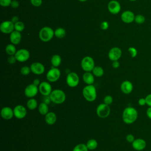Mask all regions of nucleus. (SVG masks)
Returning a JSON list of instances; mask_svg holds the SVG:
<instances>
[{
	"mask_svg": "<svg viewBox=\"0 0 151 151\" xmlns=\"http://www.w3.org/2000/svg\"><path fill=\"white\" fill-rule=\"evenodd\" d=\"M12 0H0V5L3 7H7L11 5Z\"/></svg>",
	"mask_w": 151,
	"mask_h": 151,
	"instance_id": "e433bc0d",
	"label": "nucleus"
},
{
	"mask_svg": "<svg viewBox=\"0 0 151 151\" xmlns=\"http://www.w3.org/2000/svg\"><path fill=\"white\" fill-rule=\"evenodd\" d=\"M113 99L112 96L110 95H107L103 99V103L107 105L111 104L113 103Z\"/></svg>",
	"mask_w": 151,
	"mask_h": 151,
	"instance_id": "c9c22d12",
	"label": "nucleus"
},
{
	"mask_svg": "<svg viewBox=\"0 0 151 151\" xmlns=\"http://www.w3.org/2000/svg\"><path fill=\"white\" fill-rule=\"evenodd\" d=\"M31 72V70L30 67H28L27 65L22 67L20 70V73L23 76H28V74H29Z\"/></svg>",
	"mask_w": 151,
	"mask_h": 151,
	"instance_id": "72a5a7b5",
	"label": "nucleus"
},
{
	"mask_svg": "<svg viewBox=\"0 0 151 151\" xmlns=\"http://www.w3.org/2000/svg\"><path fill=\"white\" fill-rule=\"evenodd\" d=\"M109 27V22L106 21H103L101 24H100V27L101 28L103 29V30H106L108 29Z\"/></svg>",
	"mask_w": 151,
	"mask_h": 151,
	"instance_id": "a19ab883",
	"label": "nucleus"
},
{
	"mask_svg": "<svg viewBox=\"0 0 151 151\" xmlns=\"http://www.w3.org/2000/svg\"><path fill=\"white\" fill-rule=\"evenodd\" d=\"M38 92H39L38 87L33 83L28 84L25 87L24 89V94L29 99L34 98L35 96H37Z\"/></svg>",
	"mask_w": 151,
	"mask_h": 151,
	"instance_id": "9d476101",
	"label": "nucleus"
},
{
	"mask_svg": "<svg viewBox=\"0 0 151 151\" xmlns=\"http://www.w3.org/2000/svg\"><path fill=\"white\" fill-rule=\"evenodd\" d=\"M129 1H136L137 0H129Z\"/></svg>",
	"mask_w": 151,
	"mask_h": 151,
	"instance_id": "603ef678",
	"label": "nucleus"
},
{
	"mask_svg": "<svg viewBox=\"0 0 151 151\" xmlns=\"http://www.w3.org/2000/svg\"><path fill=\"white\" fill-rule=\"evenodd\" d=\"M61 63V57L58 54H54L51 58V64L52 67H58Z\"/></svg>",
	"mask_w": 151,
	"mask_h": 151,
	"instance_id": "b1692460",
	"label": "nucleus"
},
{
	"mask_svg": "<svg viewBox=\"0 0 151 151\" xmlns=\"http://www.w3.org/2000/svg\"><path fill=\"white\" fill-rule=\"evenodd\" d=\"M57 117L56 114L52 111H49L45 115L44 120L45 123L48 125H53L57 122Z\"/></svg>",
	"mask_w": 151,
	"mask_h": 151,
	"instance_id": "4be33fe9",
	"label": "nucleus"
},
{
	"mask_svg": "<svg viewBox=\"0 0 151 151\" xmlns=\"http://www.w3.org/2000/svg\"><path fill=\"white\" fill-rule=\"evenodd\" d=\"M120 90L123 93L129 94L132 92L133 90V85L132 83L129 80L123 81L120 84Z\"/></svg>",
	"mask_w": 151,
	"mask_h": 151,
	"instance_id": "a211bd4d",
	"label": "nucleus"
},
{
	"mask_svg": "<svg viewBox=\"0 0 151 151\" xmlns=\"http://www.w3.org/2000/svg\"><path fill=\"white\" fill-rule=\"evenodd\" d=\"M1 116L5 120L11 119L14 116L13 109L8 106L4 107L1 110Z\"/></svg>",
	"mask_w": 151,
	"mask_h": 151,
	"instance_id": "aec40b11",
	"label": "nucleus"
},
{
	"mask_svg": "<svg viewBox=\"0 0 151 151\" xmlns=\"http://www.w3.org/2000/svg\"><path fill=\"white\" fill-rule=\"evenodd\" d=\"M50 97L51 101L57 104H62L66 100L65 93L64 91L60 89H55L52 90Z\"/></svg>",
	"mask_w": 151,
	"mask_h": 151,
	"instance_id": "7ed1b4c3",
	"label": "nucleus"
},
{
	"mask_svg": "<svg viewBox=\"0 0 151 151\" xmlns=\"http://www.w3.org/2000/svg\"><path fill=\"white\" fill-rule=\"evenodd\" d=\"M30 2L33 6L35 7H38L42 5V0H30Z\"/></svg>",
	"mask_w": 151,
	"mask_h": 151,
	"instance_id": "4c0bfd02",
	"label": "nucleus"
},
{
	"mask_svg": "<svg viewBox=\"0 0 151 151\" xmlns=\"http://www.w3.org/2000/svg\"><path fill=\"white\" fill-rule=\"evenodd\" d=\"M15 45L13 44H9L5 47V51L9 55H14L17 52Z\"/></svg>",
	"mask_w": 151,
	"mask_h": 151,
	"instance_id": "c85d7f7f",
	"label": "nucleus"
},
{
	"mask_svg": "<svg viewBox=\"0 0 151 151\" xmlns=\"http://www.w3.org/2000/svg\"><path fill=\"white\" fill-rule=\"evenodd\" d=\"M84 98L88 101H94L97 98V90L93 84L86 85L82 90Z\"/></svg>",
	"mask_w": 151,
	"mask_h": 151,
	"instance_id": "f03ea898",
	"label": "nucleus"
},
{
	"mask_svg": "<svg viewBox=\"0 0 151 151\" xmlns=\"http://www.w3.org/2000/svg\"><path fill=\"white\" fill-rule=\"evenodd\" d=\"M122 54V50L119 47H114L109 50L108 52V57L112 61H117L120 58Z\"/></svg>",
	"mask_w": 151,
	"mask_h": 151,
	"instance_id": "ddd939ff",
	"label": "nucleus"
},
{
	"mask_svg": "<svg viewBox=\"0 0 151 151\" xmlns=\"http://www.w3.org/2000/svg\"><path fill=\"white\" fill-rule=\"evenodd\" d=\"M15 56L17 61L23 63L27 61L29 58L30 53L28 50L21 48L17 51Z\"/></svg>",
	"mask_w": 151,
	"mask_h": 151,
	"instance_id": "1a4fd4ad",
	"label": "nucleus"
},
{
	"mask_svg": "<svg viewBox=\"0 0 151 151\" xmlns=\"http://www.w3.org/2000/svg\"><path fill=\"white\" fill-rule=\"evenodd\" d=\"M66 35V31L63 28H57L54 31V36H55L57 38L59 39L63 38Z\"/></svg>",
	"mask_w": 151,
	"mask_h": 151,
	"instance_id": "cd10ccee",
	"label": "nucleus"
},
{
	"mask_svg": "<svg viewBox=\"0 0 151 151\" xmlns=\"http://www.w3.org/2000/svg\"><path fill=\"white\" fill-rule=\"evenodd\" d=\"M19 3L17 0H12L11 3V6L13 8H17L19 6Z\"/></svg>",
	"mask_w": 151,
	"mask_h": 151,
	"instance_id": "79ce46f5",
	"label": "nucleus"
},
{
	"mask_svg": "<svg viewBox=\"0 0 151 151\" xmlns=\"http://www.w3.org/2000/svg\"><path fill=\"white\" fill-rule=\"evenodd\" d=\"M61 76V71L58 67H51L46 74V78L48 81L54 83L59 80Z\"/></svg>",
	"mask_w": 151,
	"mask_h": 151,
	"instance_id": "423d86ee",
	"label": "nucleus"
},
{
	"mask_svg": "<svg viewBox=\"0 0 151 151\" xmlns=\"http://www.w3.org/2000/svg\"><path fill=\"white\" fill-rule=\"evenodd\" d=\"M65 80L68 86L74 88L78 85L80 78L78 75L76 73L70 72L67 75Z\"/></svg>",
	"mask_w": 151,
	"mask_h": 151,
	"instance_id": "6e6552de",
	"label": "nucleus"
},
{
	"mask_svg": "<svg viewBox=\"0 0 151 151\" xmlns=\"http://www.w3.org/2000/svg\"><path fill=\"white\" fill-rule=\"evenodd\" d=\"M7 61L9 64H14L16 63V61H17V58L14 55H9V57L7 59Z\"/></svg>",
	"mask_w": 151,
	"mask_h": 151,
	"instance_id": "58836bf2",
	"label": "nucleus"
},
{
	"mask_svg": "<svg viewBox=\"0 0 151 151\" xmlns=\"http://www.w3.org/2000/svg\"><path fill=\"white\" fill-rule=\"evenodd\" d=\"M138 112L137 110L133 107H126L122 113V120L126 124H132L137 120Z\"/></svg>",
	"mask_w": 151,
	"mask_h": 151,
	"instance_id": "f257e3e1",
	"label": "nucleus"
},
{
	"mask_svg": "<svg viewBox=\"0 0 151 151\" xmlns=\"http://www.w3.org/2000/svg\"><path fill=\"white\" fill-rule=\"evenodd\" d=\"M27 107L30 110H33L38 107V102L34 98H30L27 102Z\"/></svg>",
	"mask_w": 151,
	"mask_h": 151,
	"instance_id": "a878e982",
	"label": "nucleus"
},
{
	"mask_svg": "<svg viewBox=\"0 0 151 151\" xmlns=\"http://www.w3.org/2000/svg\"><path fill=\"white\" fill-rule=\"evenodd\" d=\"M133 148L137 151H141L145 149L146 146V141L142 138L135 139V140L132 143Z\"/></svg>",
	"mask_w": 151,
	"mask_h": 151,
	"instance_id": "6ab92c4d",
	"label": "nucleus"
},
{
	"mask_svg": "<svg viewBox=\"0 0 151 151\" xmlns=\"http://www.w3.org/2000/svg\"><path fill=\"white\" fill-rule=\"evenodd\" d=\"M38 110L39 113L43 116H45L49 112V108L48 104L44 102H41L38 107Z\"/></svg>",
	"mask_w": 151,
	"mask_h": 151,
	"instance_id": "393cba45",
	"label": "nucleus"
},
{
	"mask_svg": "<svg viewBox=\"0 0 151 151\" xmlns=\"http://www.w3.org/2000/svg\"><path fill=\"white\" fill-rule=\"evenodd\" d=\"M79 1H80V2H86V1H87V0H78Z\"/></svg>",
	"mask_w": 151,
	"mask_h": 151,
	"instance_id": "3c124183",
	"label": "nucleus"
},
{
	"mask_svg": "<svg viewBox=\"0 0 151 151\" xmlns=\"http://www.w3.org/2000/svg\"><path fill=\"white\" fill-rule=\"evenodd\" d=\"M83 81L87 85L93 84L94 82V76L91 72H85L83 75Z\"/></svg>",
	"mask_w": 151,
	"mask_h": 151,
	"instance_id": "5701e85b",
	"label": "nucleus"
},
{
	"mask_svg": "<svg viewBox=\"0 0 151 151\" xmlns=\"http://www.w3.org/2000/svg\"><path fill=\"white\" fill-rule=\"evenodd\" d=\"M14 24H15L16 22H18L19 21V18L17 16H14L12 17V18H11V20Z\"/></svg>",
	"mask_w": 151,
	"mask_h": 151,
	"instance_id": "09e8293b",
	"label": "nucleus"
},
{
	"mask_svg": "<svg viewBox=\"0 0 151 151\" xmlns=\"http://www.w3.org/2000/svg\"><path fill=\"white\" fill-rule=\"evenodd\" d=\"M134 21L137 24H142L145 21V17L142 14H137L135 15Z\"/></svg>",
	"mask_w": 151,
	"mask_h": 151,
	"instance_id": "473e14b6",
	"label": "nucleus"
},
{
	"mask_svg": "<svg viewBox=\"0 0 151 151\" xmlns=\"http://www.w3.org/2000/svg\"><path fill=\"white\" fill-rule=\"evenodd\" d=\"M107 9L111 14L116 15L120 12L121 10V5L117 1L111 0L108 3Z\"/></svg>",
	"mask_w": 151,
	"mask_h": 151,
	"instance_id": "2eb2a0df",
	"label": "nucleus"
},
{
	"mask_svg": "<svg viewBox=\"0 0 151 151\" xmlns=\"http://www.w3.org/2000/svg\"><path fill=\"white\" fill-rule=\"evenodd\" d=\"M13 110H14V117L18 119H24L26 116L27 113L26 108L21 104H18L15 106L13 109Z\"/></svg>",
	"mask_w": 151,
	"mask_h": 151,
	"instance_id": "4468645a",
	"label": "nucleus"
},
{
	"mask_svg": "<svg viewBox=\"0 0 151 151\" xmlns=\"http://www.w3.org/2000/svg\"><path fill=\"white\" fill-rule=\"evenodd\" d=\"M86 146L88 149V150H95L97 146H98V142L97 141L94 139H89L87 143H86Z\"/></svg>",
	"mask_w": 151,
	"mask_h": 151,
	"instance_id": "bb28decb",
	"label": "nucleus"
},
{
	"mask_svg": "<svg viewBox=\"0 0 151 151\" xmlns=\"http://www.w3.org/2000/svg\"><path fill=\"white\" fill-rule=\"evenodd\" d=\"M126 139L129 143H133V142L135 140L134 136L132 134H128L126 136Z\"/></svg>",
	"mask_w": 151,
	"mask_h": 151,
	"instance_id": "ea45409f",
	"label": "nucleus"
},
{
	"mask_svg": "<svg viewBox=\"0 0 151 151\" xmlns=\"http://www.w3.org/2000/svg\"><path fill=\"white\" fill-rule=\"evenodd\" d=\"M138 104L139 105L141 106H145L146 104V99L145 98H140L138 100Z\"/></svg>",
	"mask_w": 151,
	"mask_h": 151,
	"instance_id": "a18cd8bd",
	"label": "nucleus"
},
{
	"mask_svg": "<svg viewBox=\"0 0 151 151\" xmlns=\"http://www.w3.org/2000/svg\"><path fill=\"white\" fill-rule=\"evenodd\" d=\"M50 101H51V99L50 96H43V99H42V102H44L45 103L48 104Z\"/></svg>",
	"mask_w": 151,
	"mask_h": 151,
	"instance_id": "c03bdc74",
	"label": "nucleus"
},
{
	"mask_svg": "<svg viewBox=\"0 0 151 151\" xmlns=\"http://www.w3.org/2000/svg\"><path fill=\"white\" fill-rule=\"evenodd\" d=\"M128 52H129L131 57H132V58L136 57L137 55V50H136V48H134L133 47H130L128 48Z\"/></svg>",
	"mask_w": 151,
	"mask_h": 151,
	"instance_id": "f704fd0d",
	"label": "nucleus"
},
{
	"mask_svg": "<svg viewBox=\"0 0 151 151\" xmlns=\"http://www.w3.org/2000/svg\"><path fill=\"white\" fill-rule=\"evenodd\" d=\"M91 72L94 76L97 77H102L104 73L103 68L101 66H95Z\"/></svg>",
	"mask_w": 151,
	"mask_h": 151,
	"instance_id": "c756f323",
	"label": "nucleus"
},
{
	"mask_svg": "<svg viewBox=\"0 0 151 151\" xmlns=\"http://www.w3.org/2000/svg\"><path fill=\"white\" fill-rule=\"evenodd\" d=\"M54 36V31L50 27H44L39 32V38L43 42L50 41Z\"/></svg>",
	"mask_w": 151,
	"mask_h": 151,
	"instance_id": "20e7f679",
	"label": "nucleus"
},
{
	"mask_svg": "<svg viewBox=\"0 0 151 151\" xmlns=\"http://www.w3.org/2000/svg\"><path fill=\"white\" fill-rule=\"evenodd\" d=\"M39 92L43 96H50L52 92V86L49 81H42L38 86Z\"/></svg>",
	"mask_w": 151,
	"mask_h": 151,
	"instance_id": "9b49d317",
	"label": "nucleus"
},
{
	"mask_svg": "<svg viewBox=\"0 0 151 151\" xmlns=\"http://www.w3.org/2000/svg\"><path fill=\"white\" fill-rule=\"evenodd\" d=\"M81 68L85 72H91L95 67L94 59L90 56H86L81 61Z\"/></svg>",
	"mask_w": 151,
	"mask_h": 151,
	"instance_id": "39448f33",
	"label": "nucleus"
},
{
	"mask_svg": "<svg viewBox=\"0 0 151 151\" xmlns=\"http://www.w3.org/2000/svg\"><path fill=\"white\" fill-rule=\"evenodd\" d=\"M14 28H15V30L19 32H21L24 29L25 25L22 21H19L18 22L14 24Z\"/></svg>",
	"mask_w": 151,
	"mask_h": 151,
	"instance_id": "2f4dec72",
	"label": "nucleus"
},
{
	"mask_svg": "<svg viewBox=\"0 0 151 151\" xmlns=\"http://www.w3.org/2000/svg\"><path fill=\"white\" fill-rule=\"evenodd\" d=\"M31 70L35 75H41L45 71L44 65L40 62L32 63L30 65Z\"/></svg>",
	"mask_w": 151,
	"mask_h": 151,
	"instance_id": "dca6fc26",
	"label": "nucleus"
},
{
	"mask_svg": "<svg viewBox=\"0 0 151 151\" xmlns=\"http://www.w3.org/2000/svg\"><path fill=\"white\" fill-rule=\"evenodd\" d=\"M73 151H88V149L86 144L78 143L74 147Z\"/></svg>",
	"mask_w": 151,
	"mask_h": 151,
	"instance_id": "7c9ffc66",
	"label": "nucleus"
},
{
	"mask_svg": "<svg viewBox=\"0 0 151 151\" xmlns=\"http://www.w3.org/2000/svg\"><path fill=\"white\" fill-rule=\"evenodd\" d=\"M146 115L147 117L151 119V107H149L146 110Z\"/></svg>",
	"mask_w": 151,
	"mask_h": 151,
	"instance_id": "de8ad7c7",
	"label": "nucleus"
},
{
	"mask_svg": "<svg viewBox=\"0 0 151 151\" xmlns=\"http://www.w3.org/2000/svg\"><path fill=\"white\" fill-rule=\"evenodd\" d=\"M110 111L109 105L104 103L99 104L96 108V114L98 117L101 119L107 117L110 114Z\"/></svg>",
	"mask_w": 151,
	"mask_h": 151,
	"instance_id": "0eeeda50",
	"label": "nucleus"
},
{
	"mask_svg": "<svg viewBox=\"0 0 151 151\" xmlns=\"http://www.w3.org/2000/svg\"><path fill=\"white\" fill-rule=\"evenodd\" d=\"M32 83H33L34 84H35V86H37L38 87L39 85H40V83H41V81H40V79H38V78H35V79L34 80Z\"/></svg>",
	"mask_w": 151,
	"mask_h": 151,
	"instance_id": "8fccbe9b",
	"label": "nucleus"
},
{
	"mask_svg": "<svg viewBox=\"0 0 151 151\" xmlns=\"http://www.w3.org/2000/svg\"><path fill=\"white\" fill-rule=\"evenodd\" d=\"M122 21L126 24L132 23L134 21L135 15L134 13L131 11H125L121 14Z\"/></svg>",
	"mask_w": 151,
	"mask_h": 151,
	"instance_id": "f3484780",
	"label": "nucleus"
},
{
	"mask_svg": "<svg viewBox=\"0 0 151 151\" xmlns=\"http://www.w3.org/2000/svg\"><path fill=\"white\" fill-rule=\"evenodd\" d=\"M145 99L146 101V104L149 106V107H151V94L147 95L145 97Z\"/></svg>",
	"mask_w": 151,
	"mask_h": 151,
	"instance_id": "37998d69",
	"label": "nucleus"
},
{
	"mask_svg": "<svg viewBox=\"0 0 151 151\" xmlns=\"http://www.w3.org/2000/svg\"><path fill=\"white\" fill-rule=\"evenodd\" d=\"M1 31L5 34H10L15 30L14 24L11 21H4L0 25Z\"/></svg>",
	"mask_w": 151,
	"mask_h": 151,
	"instance_id": "f8f14e48",
	"label": "nucleus"
},
{
	"mask_svg": "<svg viewBox=\"0 0 151 151\" xmlns=\"http://www.w3.org/2000/svg\"><path fill=\"white\" fill-rule=\"evenodd\" d=\"M111 65H112V67L114 68H118L119 67V66H120V63H119V61L118 60H117V61H113V62H112V64H111Z\"/></svg>",
	"mask_w": 151,
	"mask_h": 151,
	"instance_id": "49530a36",
	"label": "nucleus"
},
{
	"mask_svg": "<svg viewBox=\"0 0 151 151\" xmlns=\"http://www.w3.org/2000/svg\"><path fill=\"white\" fill-rule=\"evenodd\" d=\"M22 35L21 32L14 30L9 34V40L12 44L14 45L18 44L21 40Z\"/></svg>",
	"mask_w": 151,
	"mask_h": 151,
	"instance_id": "412c9836",
	"label": "nucleus"
}]
</instances>
